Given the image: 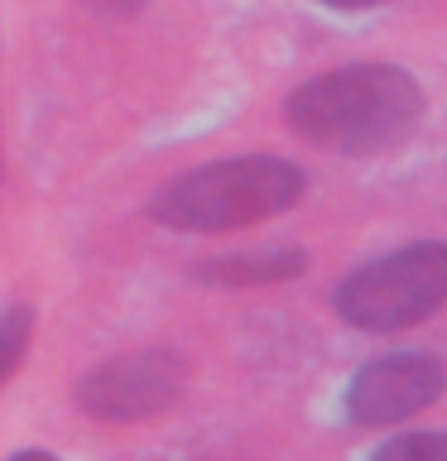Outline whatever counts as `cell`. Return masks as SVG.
Segmentation results:
<instances>
[{
  "label": "cell",
  "instance_id": "6da1fadb",
  "mask_svg": "<svg viewBox=\"0 0 447 461\" xmlns=\"http://www.w3.org/2000/svg\"><path fill=\"white\" fill-rule=\"evenodd\" d=\"M284 121L317 149L370 158L399 149L424 121V86L389 63H346L303 82L284 101Z\"/></svg>",
  "mask_w": 447,
  "mask_h": 461
},
{
  "label": "cell",
  "instance_id": "7a4b0ae2",
  "mask_svg": "<svg viewBox=\"0 0 447 461\" xmlns=\"http://www.w3.org/2000/svg\"><path fill=\"white\" fill-rule=\"evenodd\" d=\"M308 193L298 164L279 154H236L187 168L150 197V216L178 236H222L288 212Z\"/></svg>",
  "mask_w": 447,
  "mask_h": 461
},
{
  "label": "cell",
  "instance_id": "3957f363",
  "mask_svg": "<svg viewBox=\"0 0 447 461\" xmlns=\"http://www.w3.org/2000/svg\"><path fill=\"white\" fill-rule=\"evenodd\" d=\"M447 303V245L418 240L356 265L332 294V308L356 331L418 327Z\"/></svg>",
  "mask_w": 447,
  "mask_h": 461
},
{
  "label": "cell",
  "instance_id": "277c9868",
  "mask_svg": "<svg viewBox=\"0 0 447 461\" xmlns=\"http://www.w3.org/2000/svg\"><path fill=\"white\" fill-rule=\"evenodd\" d=\"M187 389V360L173 346H144V351L115 356L106 366L87 370L72 399L96 423H140V418L169 413Z\"/></svg>",
  "mask_w": 447,
  "mask_h": 461
},
{
  "label": "cell",
  "instance_id": "5b68a950",
  "mask_svg": "<svg viewBox=\"0 0 447 461\" xmlns=\"http://www.w3.org/2000/svg\"><path fill=\"white\" fill-rule=\"evenodd\" d=\"M447 389V366L424 351H399L360 366L346 384V418L360 428H389L424 413Z\"/></svg>",
  "mask_w": 447,
  "mask_h": 461
},
{
  "label": "cell",
  "instance_id": "8992f818",
  "mask_svg": "<svg viewBox=\"0 0 447 461\" xmlns=\"http://www.w3.org/2000/svg\"><path fill=\"white\" fill-rule=\"evenodd\" d=\"M303 269H308V255H303V250L269 245V250H245V255L202 259V265H193V279H197V284H216V288H255V284L298 279Z\"/></svg>",
  "mask_w": 447,
  "mask_h": 461
},
{
  "label": "cell",
  "instance_id": "52a82bcc",
  "mask_svg": "<svg viewBox=\"0 0 447 461\" xmlns=\"http://www.w3.org/2000/svg\"><path fill=\"white\" fill-rule=\"evenodd\" d=\"M29 337H34V308H29V303H14V308L0 312V389H5L10 375L24 366Z\"/></svg>",
  "mask_w": 447,
  "mask_h": 461
},
{
  "label": "cell",
  "instance_id": "ba28073f",
  "mask_svg": "<svg viewBox=\"0 0 447 461\" xmlns=\"http://www.w3.org/2000/svg\"><path fill=\"white\" fill-rule=\"evenodd\" d=\"M370 461H447V432H399L375 447Z\"/></svg>",
  "mask_w": 447,
  "mask_h": 461
},
{
  "label": "cell",
  "instance_id": "9c48e42d",
  "mask_svg": "<svg viewBox=\"0 0 447 461\" xmlns=\"http://www.w3.org/2000/svg\"><path fill=\"white\" fill-rule=\"evenodd\" d=\"M78 5L101 14V20H130L135 10H144V0H78Z\"/></svg>",
  "mask_w": 447,
  "mask_h": 461
},
{
  "label": "cell",
  "instance_id": "30bf717a",
  "mask_svg": "<svg viewBox=\"0 0 447 461\" xmlns=\"http://www.w3.org/2000/svg\"><path fill=\"white\" fill-rule=\"evenodd\" d=\"M5 461H63V456H53V452H43V447H20V452H10Z\"/></svg>",
  "mask_w": 447,
  "mask_h": 461
},
{
  "label": "cell",
  "instance_id": "8fae6325",
  "mask_svg": "<svg viewBox=\"0 0 447 461\" xmlns=\"http://www.w3.org/2000/svg\"><path fill=\"white\" fill-rule=\"evenodd\" d=\"M332 10H370V5H385V0H323Z\"/></svg>",
  "mask_w": 447,
  "mask_h": 461
},
{
  "label": "cell",
  "instance_id": "7c38bea8",
  "mask_svg": "<svg viewBox=\"0 0 447 461\" xmlns=\"http://www.w3.org/2000/svg\"><path fill=\"white\" fill-rule=\"evenodd\" d=\"M0 173H5V164H0Z\"/></svg>",
  "mask_w": 447,
  "mask_h": 461
}]
</instances>
